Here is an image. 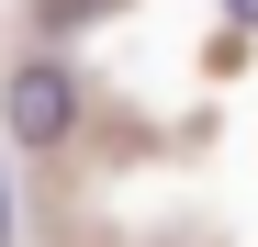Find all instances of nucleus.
I'll return each mask as SVG.
<instances>
[{
	"label": "nucleus",
	"mask_w": 258,
	"mask_h": 247,
	"mask_svg": "<svg viewBox=\"0 0 258 247\" xmlns=\"http://www.w3.org/2000/svg\"><path fill=\"white\" fill-rule=\"evenodd\" d=\"M0 124H12L23 146H68L79 135V79H68V56H23L12 79H0Z\"/></svg>",
	"instance_id": "f257e3e1"
},
{
	"label": "nucleus",
	"mask_w": 258,
	"mask_h": 247,
	"mask_svg": "<svg viewBox=\"0 0 258 247\" xmlns=\"http://www.w3.org/2000/svg\"><path fill=\"white\" fill-rule=\"evenodd\" d=\"M0 247H12V169H0Z\"/></svg>",
	"instance_id": "f03ea898"
},
{
	"label": "nucleus",
	"mask_w": 258,
	"mask_h": 247,
	"mask_svg": "<svg viewBox=\"0 0 258 247\" xmlns=\"http://www.w3.org/2000/svg\"><path fill=\"white\" fill-rule=\"evenodd\" d=\"M79 12H90V0H45V23H79Z\"/></svg>",
	"instance_id": "7ed1b4c3"
}]
</instances>
